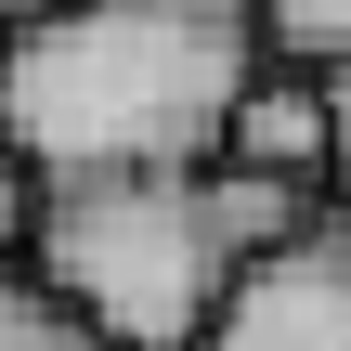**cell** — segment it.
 <instances>
[{"mask_svg":"<svg viewBox=\"0 0 351 351\" xmlns=\"http://www.w3.org/2000/svg\"><path fill=\"white\" fill-rule=\"evenodd\" d=\"M247 91H261V0H78L52 26H13L0 143L39 169V195L221 169Z\"/></svg>","mask_w":351,"mask_h":351,"instance_id":"obj_1","label":"cell"},{"mask_svg":"<svg viewBox=\"0 0 351 351\" xmlns=\"http://www.w3.org/2000/svg\"><path fill=\"white\" fill-rule=\"evenodd\" d=\"M326 208L300 182H261V169H143V182H52L39 195V247L26 274L104 326L117 351H195L221 326V300L287 261Z\"/></svg>","mask_w":351,"mask_h":351,"instance_id":"obj_2","label":"cell"},{"mask_svg":"<svg viewBox=\"0 0 351 351\" xmlns=\"http://www.w3.org/2000/svg\"><path fill=\"white\" fill-rule=\"evenodd\" d=\"M195 351H351V208H326L287 261H261Z\"/></svg>","mask_w":351,"mask_h":351,"instance_id":"obj_3","label":"cell"},{"mask_svg":"<svg viewBox=\"0 0 351 351\" xmlns=\"http://www.w3.org/2000/svg\"><path fill=\"white\" fill-rule=\"evenodd\" d=\"M234 169H261V182H339V104H326V78H300V65H261V91L234 104V143H221Z\"/></svg>","mask_w":351,"mask_h":351,"instance_id":"obj_4","label":"cell"},{"mask_svg":"<svg viewBox=\"0 0 351 351\" xmlns=\"http://www.w3.org/2000/svg\"><path fill=\"white\" fill-rule=\"evenodd\" d=\"M261 39L300 78H351V0H261Z\"/></svg>","mask_w":351,"mask_h":351,"instance_id":"obj_5","label":"cell"},{"mask_svg":"<svg viewBox=\"0 0 351 351\" xmlns=\"http://www.w3.org/2000/svg\"><path fill=\"white\" fill-rule=\"evenodd\" d=\"M0 351H117L104 326H78L39 274H0Z\"/></svg>","mask_w":351,"mask_h":351,"instance_id":"obj_6","label":"cell"},{"mask_svg":"<svg viewBox=\"0 0 351 351\" xmlns=\"http://www.w3.org/2000/svg\"><path fill=\"white\" fill-rule=\"evenodd\" d=\"M26 247H39V169L0 143V274H26Z\"/></svg>","mask_w":351,"mask_h":351,"instance_id":"obj_7","label":"cell"},{"mask_svg":"<svg viewBox=\"0 0 351 351\" xmlns=\"http://www.w3.org/2000/svg\"><path fill=\"white\" fill-rule=\"evenodd\" d=\"M52 13H78V0H0V26H52Z\"/></svg>","mask_w":351,"mask_h":351,"instance_id":"obj_8","label":"cell"},{"mask_svg":"<svg viewBox=\"0 0 351 351\" xmlns=\"http://www.w3.org/2000/svg\"><path fill=\"white\" fill-rule=\"evenodd\" d=\"M326 104H339V182H351V78H326Z\"/></svg>","mask_w":351,"mask_h":351,"instance_id":"obj_9","label":"cell"},{"mask_svg":"<svg viewBox=\"0 0 351 351\" xmlns=\"http://www.w3.org/2000/svg\"><path fill=\"white\" fill-rule=\"evenodd\" d=\"M0 52H13V26H0Z\"/></svg>","mask_w":351,"mask_h":351,"instance_id":"obj_10","label":"cell"}]
</instances>
